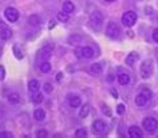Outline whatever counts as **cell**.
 Here are the masks:
<instances>
[{
    "instance_id": "1",
    "label": "cell",
    "mask_w": 158,
    "mask_h": 138,
    "mask_svg": "<svg viewBox=\"0 0 158 138\" xmlns=\"http://www.w3.org/2000/svg\"><path fill=\"white\" fill-rule=\"evenodd\" d=\"M105 33H106V36L112 37V39H117V37H120V35H121V28L114 21H109Z\"/></svg>"
},
{
    "instance_id": "2",
    "label": "cell",
    "mask_w": 158,
    "mask_h": 138,
    "mask_svg": "<svg viewBox=\"0 0 158 138\" xmlns=\"http://www.w3.org/2000/svg\"><path fill=\"white\" fill-rule=\"evenodd\" d=\"M139 73L142 78H149L153 73V61L152 60H145L139 66Z\"/></svg>"
},
{
    "instance_id": "3",
    "label": "cell",
    "mask_w": 158,
    "mask_h": 138,
    "mask_svg": "<svg viewBox=\"0 0 158 138\" xmlns=\"http://www.w3.org/2000/svg\"><path fill=\"white\" fill-rule=\"evenodd\" d=\"M121 21H122V24H124L125 27L134 25V23L137 21V13H135L134 11L125 12L124 15H122V17H121Z\"/></svg>"
},
{
    "instance_id": "4",
    "label": "cell",
    "mask_w": 158,
    "mask_h": 138,
    "mask_svg": "<svg viewBox=\"0 0 158 138\" xmlns=\"http://www.w3.org/2000/svg\"><path fill=\"white\" fill-rule=\"evenodd\" d=\"M142 126L146 132H156L158 128V121L153 117H146L142 121Z\"/></svg>"
},
{
    "instance_id": "5",
    "label": "cell",
    "mask_w": 158,
    "mask_h": 138,
    "mask_svg": "<svg viewBox=\"0 0 158 138\" xmlns=\"http://www.w3.org/2000/svg\"><path fill=\"white\" fill-rule=\"evenodd\" d=\"M90 23L94 27V28H100L101 25H102L104 23V16H102V13H101L100 11H94L93 13L90 15Z\"/></svg>"
},
{
    "instance_id": "6",
    "label": "cell",
    "mask_w": 158,
    "mask_h": 138,
    "mask_svg": "<svg viewBox=\"0 0 158 138\" xmlns=\"http://www.w3.org/2000/svg\"><path fill=\"white\" fill-rule=\"evenodd\" d=\"M4 16L7 17L8 21H11V23H15V21H17V19H19V11L16 10V8L14 7H8L6 8V11H4Z\"/></svg>"
},
{
    "instance_id": "7",
    "label": "cell",
    "mask_w": 158,
    "mask_h": 138,
    "mask_svg": "<svg viewBox=\"0 0 158 138\" xmlns=\"http://www.w3.org/2000/svg\"><path fill=\"white\" fill-rule=\"evenodd\" d=\"M52 45H45L44 48H41L40 51L37 52V59L39 60H41V63L43 61H47L48 59H51V56H52Z\"/></svg>"
},
{
    "instance_id": "8",
    "label": "cell",
    "mask_w": 158,
    "mask_h": 138,
    "mask_svg": "<svg viewBox=\"0 0 158 138\" xmlns=\"http://www.w3.org/2000/svg\"><path fill=\"white\" fill-rule=\"evenodd\" d=\"M76 55L80 57V59H92L94 55V52L90 47H82V48H78L76 51Z\"/></svg>"
},
{
    "instance_id": "9",
    "label": "cell",
    "mask_w": 158,
    "mask_h": 138,
    "mask_svg": "<svg viewBox=\"0 0 158 138\" xmlns=\"http://www.w3.org/2000/svg\"><path fill=\"white\" fill-rule=\"evenodd\" d=\"M93 129L98 134H104V133L106 132V123H105L102 119H96L93 122Z\"/></svg>"
},
{
    "instance_id": "10",
    "label": "cell",
    "mask_w": 158,
    "mask_h": 138,
    "mask_svg": "<svg viewBox=\"0 0 158 138\" xmlns=\"http://www.w3.org/2000/svg\"><path fill=\"white\" fill-rule=\"evenodd\" d=\"M67 100H68V104L71 108H78V106L81 105V98L76 94H69Z\"/></svg>"
},
{
    "instance_id": "11",
    "label": "cell",
    "mask_w": 158,
    "mask_h": 138,
    "mask_svg": "<svg viewBox=\"0 0 158 138\" xmlns=\"http://www.w3.org/2000/svg\"><path fill=\"white\" fill-rule=\"evenodd\" d=\"M129 136L131 138H141L143 136V133L138 126H130L129 128Z\"/></svg>"
},
{
    "instance_id": "12",
    "label": "cell",
    "mask_w": 158,
    "mask_h": 138,
    "mask_svg": "<svg viewBox=\"0 0 158 138\" xmlns=\"http://www.w3.org/2000/svg\"><path fill=\"white\" fill-rule=\"evenodd\" d=\"M134 101H135V105H137V106H145V105L148 104L149 98H148V97L145 96V94H142V93H139V94L135 96Z\"/></svg>"
},
{
    "instance_id": "13",
    "label": "cell",
    "mask_w": 158,
    "mask_h": 138,
    "mask_svg": "<svg viewBox=\"0 0 158 138\" xmlns=\"http://www.w3.org/2000/svg\"><path fill=\"white\" fill-rule=\"evenodd\" d=\"M117 81H118L120 85H128V84L130 82V77H129L128 73H121V74H118Z\"/></svg>"
},
{
    "instance_id": "14",
    "label": "cell",
    "mask_w": 158,
    "mask_h": 138,
    "mask_svg": "<svg viewBox=\"0 0 158 138\" xmlns=\"http://www.w3.org/2000/svg\"><path fill=\"white\" fill-rule=\"evenodd\" d=\"M39 88H40V84H39L37 80H31L28 82V90L31 93H36L39 90Z\"/></svg>"
},
{
    "instance_id": "15",
    "label": "cell",
    "mask_w": 158,
    "mask_h": 138,
    "mask_svg": "<svg viewBox=\"0 0 158 138\" xmlns=\"http://www.w3.org/2000/svg\"><path fill=\"white\" fill-rule=\"evenodd\" d=\"M137 59H138V55H137V53H135V52H131V53H129V55H128V57H126L125 63L128 64L129 66H131V65L135 63V60H137Z\"/></svg>"
},
{
    "instance_id": "16",
    "label": "cell",
    "mask_w": 158,
    "mask_h": 138,
    "mask_svg": "<svg viewBox=\"0 0 158 138\" xmlns=\"http://www.w3.org/2000/svg\"><path fill=\"white\" fill-rule=\"evenodd\" d=\"M101 72H102V66H101L98 63L90 65V73H92V74L98 76V74H101Z\"/></svg>"
},
{
    "instance_id": "17",
    "label": "cell",
    "mask_w": 158,
    "mask_h": 138,
    "mask_svg": "<svg viewBox=\"0 0 158 138\" xmlns=\"http://www.w3.org/2000/svg\"><path fill=\"white\" fill-rule=\"evenodd\" d=\"M8 102L12 105H16L20 102V96L17 94V93H11L10 96H8Z\"/></svg>"
},
{
    "instance_id": "18",
    "label": "cell",
    "mask_w": 158,
    "mask_h": 138,
    "mask_svg": "<svg viewBox=\"0 0 158 138\" xmlns=\"http://www.w3.org/2000/svg\"><path fill=\"white\" fill-rule=\"evenodd\" d=\"M63 11L67 12V13H71L74 11V4L72 2H64L63 4Z\"/></svg>"
},
{
    "instance_id": "19",
    "label": "cell",
    "mask_w": 158,
    "mask_h": 138,
    "mask_svg": "<svg viewBox=\"0 0 158 138\" xmlns=\"http://www.w3.org/2000/svg\"><path fill=\"white\" fill-rule=\"evenodd\" d=\"M33 117H35V119H37V121H43V119L45 118V112H44L43 109H36L33 113Z\"/></svg>"
},
{
    "instance_id": "20",
    "label": "cell",
    "mask_w": 158,
    "mask_h": 138,
    "mask_svg": "<svg viewBox=\"0 0 158 138\" xmlns=\"http://www.w3.org/2000/svg\"><path fill=\"white\" fill-rule=\"evenodd\" d=\"M0 36H2L3 40H8V39H11L12 37V31L8 28V27H6L2 32H0Z\"/></svg>"
},
{
    "instance_id": "21",
    "label": "cell",
    "mask_w": 158,
    "mask_h": 138,
    "mask_svg": "<svg viewBox=\"0 0 158 138\" xmlns=\"http://www.w3.org/2000/svg\"><path fill=\"white\" fill-rule=\"evenodd\" d=\"M89 112H90V106L88 105V104H85V105L81 108V110H80V113H78V115H80V118H85V117H88Z\"/></svg>"
},
{
    "instance_id": "22",
    "label": "cell",
    "mask_w": 158,
    "mask_h": 138,
    "mask_svg": "<svg viewBox=\"0 0 158 138\" xmlns=\"http://www.w3.org/2000/svg\"><path fill=\"white\" fill-rule=\"evenodd\" d=\"M28 23L32 25V27H36V25H39V24L41 23V20H40V17H39L37 15H32L28 19Z\"/></svg>"
},
{
    "instance_id": "23",
    "label": "cell",
    "mask_w": 158,
    "mask_h": 138,
    "mask_svg": "<svg viewBox=\"0 0 158 138\" xmlns=\"http://www.w3.org/2000/svg\"><path fill=\"white\" fill-rule=\"evenodd\" d=\"M51 69H52V66H51V64L48 63V61H43V63L40 64V70L43 73H49Z\"/></svg>"
},
{
    "instance_id": "24",
    "label": "cell",
    "mask_w": 158,
    "mask_h": 138,
    "mask_svg": "<svg viewBox=\"0 0 158 138\" xmlns=\"http://www.w3.org/2000/svg\"><path fill=\"white\" fill-rule=\"evenodd\" d=\"M44 100V97H43V93H33V96H32V101L35 102V104H40V102H43Z\"/></svg>"
},
{
    "instance_id": "25",
    "label": "cell",
    "mask_w": 158,
    "mask_h": 138,
    "mask_svg": "<svg viewBox=\"0 0 158 138\" xmlns=\"http://www.w3.org/2000/svg\"><path fill=\"white\" fill-rule=\"evenodd\" d=\"M57 20L59 21H68L69 20V16H68V13L67 12H59L57 13Z\"/></svg>"
},
{
    "instance_id": "26",
    "label": "cell",
    "mask_w": 158,
    "mask_h": 138,
    "mask_svg": "<svg viewBox=\"0 0 158 138\" xmlns=\"http://www.w3.org/2000/svg\"><path fill=\"white\" fill-rule=\"evenodd\" d=\"M74 137H77V138H85L86 137V130H85V129H77L76 133H74Z\"/></svg>"
},
{
    "instance_id": "27",
    "label": "cell",
    "mask_w": 158,
    "mask_h": 138,
    "mask_svg": "<svg viewBox=\"0 0 158 138\" xmlns=\"http://www.w3.org/2000/svg\"><path fill=\"white\" fill-rule=\"evenodd\" d=\"M36 137L37 138H45V137H48V132L45 129H40V130L36 132Z\"/></svg>"
},
{
    "instance_id": "28",
    "label": "cell",
    "mask_w": 158,
    "mask_h": 138,
    "mask_svg": "<svg viewBox=\"0 0 158 138\" xmlns=\"http://www.w3.org/2000/svg\"><path fill=\"white\" fill-rule=\"evenodd\" d=\"M43 90L45 92V93H51L52 90H53V86H52L49 82H45V84L43 85Z\"/></svg>"
},
{
    "instance_id": "29",
    "label": "cell",
    "mask_w": 158,
    "mask_h": 138,
    "mask_svg": "<svg viewBox=\"0 0 158 138\" xmlns=\"http://www.w3.org/2000/svg\"><path fill=\"white\" fill-rule=\"evenodd\" d=\"M14 52H15L16 59H19V60L23 59V53H21V52L19 51V48H17V45H15V47H14Z\"/></svg>"
},
{
    "instance_id": "30",
    "label": "cell",
    "mask_w": 158,
    "mask_h": 138,
    "mask_svg": "<svg viewBox=\"0 0 158 138\" xmlns=\"http://www.w3.org/2000/svg\"><path fill=\"white\" fill-rule=\"evenodd\" d=\"M124 112H125V106L122 105V104H120V105H117V114H124Z\"/></svg>"
},
{
    "instance_id": "31",
    "label": "cell",
    "mask_w": 158,
    "mask_h": 138,
    "mask_svg": "<svg viewBox=\"0 0 158 138\" xmlns=\"http://www.w3.org/2000/svg\"><path fill=\"white\" fill-rule=\"evenodd\" d=\"M102 113L105 114V115H112V112H110V109L108 108V106H105V105H102Z\"/></svg>"
},
{
    "instance_id": "32",
    "label": "cell",
    "mask_w": 158,
    "mask_h": 138,
    "mask_svg": "<svg viewBox=\"0 0 158 138\" xmlns=\"http://www.w3.org/2000/svg\"><path fill=\"white\" fill-rule=\"evenodd\" d=\"M0 138H12V133L3 132V133H0Z\"/></svg>"
},
{
    "instance_id": "33",
    "label": "cell",
    "mask_w": 158,
    "mask_h": 138,
    "mask_svg": "<svg viewBox=\"0 0 158 138\" xmlns=\"http://www.w3.org/2000/svg\"><path fill=\"white\" fill-rule=\"evenodd\" d=\"M6 77V70H4V66H0V80H4Z\"/></svg>"
},
{
    "instance_id": "34",
    "label": "cell",
    "mask_w": 158,
    "mask_h": 138,
    "mask_svg": "<svg viewBox=\"0 0 158 138\" xmlns=\"http://www.w3.org/2000/svg\"><path fill=\"white\" fill-rule=\"evenodd\" d=\"M153 40H154L156 43H158V28L154 29V32H153Z\"/></svg>"
},
{
    "instance_id": "35",
    "label": "cell",
    "mask_w": 158,
    "mask_h": 138,
    "mask_svg": "<svg viewBox=\"0 0 158 138\" xmlns=\"http://www.w3.org/2000/svg\"><path fill=\"white\" fill-rule=\"evenodd\" d=\"M6 27H7V24L4 23V21H0V32H2V31L6 28Z\"/></svg>"
},
{
    "instance_id": "36",
    "label": "cell",
    "mask_w": 158,
    "mask_h": 138,
    "mask_svg": "<svg viewBox=\"0 0 158 138\" xmlns=\"http://www.w3.org/2000/svg\"><path fill=\"white\" fill-rule=\"evenodd\" d=\"M55 25H56V23H55V21H49V29H52V28H53Z\"/></svg>"
},
{
    "instance_id": "37",
    "label": "cell",
    "mask_w": 158,
    "mask_h": 138,
    "mask_svg": "<svg viewBox=\"0 0 158 138\" xmlns=\"http://www.w3.org/2000/svg\"><path fill=\"white\" fill-rule=\"evenodd\" d=\"M56 78H57V81H60V80L63 78V73H59L57 76H56Z\"/></svg>"
},
{
    "instance_id": "38",
    "label": "cell",
    "mask_w": 158,
    "mask_h": 138,
    "mask_svg": "<svg viewBox=\"0 0 158 138\" xmlns=\"http://www.w3.org/2000/svg\"><path fill=\"white\" fill-rule=\"evenodd\" d=\"M105 2H109V3H112V2H114V0H105Z\"/></svg>"
}]
</instances>
